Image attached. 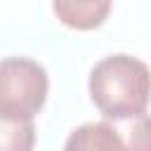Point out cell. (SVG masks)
I'll list each match as a JSON object with an SVG mask.
<instances>
[{
	"mask_svg": "<svg viewBox=\"0 0 151 151\" xmlns=\"http://www.w3.org/2000/svg\"><path fill=\"white\" fill-rule=\"evenodd\" d=\"M35 125L33 120H9L0 116V151H33Z\"/></svg>",
	"mask_w": 151,
	"mask_h": 151,
	"instance_id": "cell-5",
	"label": "cell"
},
{
	"mask_svg": "<svg viewBox=\"0 0 151 151\" xmlns=\"http://www.w3.org/2000/svg\"><path fill=\"white\" fill-rule=\"evenodd\" d=\"M87 87L104 118L142 116L151 101V71L137 57L111 54L92 66Z\"/></svg>",
	"mask_w": 151,
	"mask_h": 151,
	"instance_id": "cell-1",
	"label": "cell"
},
{
	"mask_svg": "<svg viewBox=\"0 0 151 151\" xmlns=\"http://www.w3.org/2000/svg\"><path fill=\"white\" fill-rule=\"evenodd\" d=\"M64 151H151V116L83 123L66 137Z\"/></svg>",
	"mask_w": 151,
	"mask_h": 151,
	"instance_id": "cell-3",
	"label": "cell"
},
{
	"mask_svg": "<svg viewBox=\"0 0 151 151\" xmlns=\"http://www.w3.org/2000/svg\"><path fill=\"white\" fill-rule=\"evenodd\" d=\"M50 78L42 64L28 57L0 59V116L33 120L45 106Z\"/></svg>",
	"mask_w": 151,
	"mask_h": 151,
	"instance_id": "cell-2",
	"label": "cell"
},
{
	"mask_svg": "<svg viewBox=\"0 0 151 151\" xmlns=\"http://www.w3.org/2000/svg\"><path fill=\"white\" fill-rule=\"evenodd\" d=\"M113 0H52L57 19L73 31H94L111 14Z\"/></svg>",
	"mask_w": 151,
	"mask_h": 151,
	"instance_id": "cell-4",
	"label": "cell"
}]
</instances>
